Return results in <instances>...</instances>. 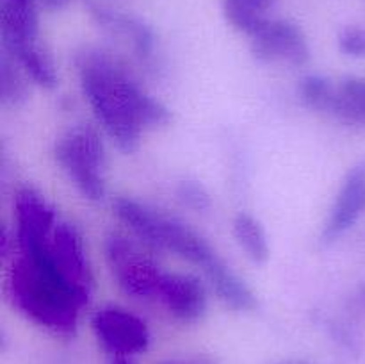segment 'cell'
I'll use <instances>...</instances> for the list:
<instances>
[{
	"mask_svg": "<svg viewBox=\"0 0 365 364\" xmlns=\"http://www.w3.org/2000/svg\"><path fill=\"white\" fill-rule=\"evenodd\" d=\"M81 88L93 114L123 152L138 148L146 128L166 125L171 113L145 91L128 71L107 54L86 50L77 57Z\"/></svg>",
	"mask_w": 365,
	"mask_h": 364,
	"instance_id": "cell-1",
	"label": "cell"
},
{
	"mask_svg": "<svg viewBox=\"0 0 365 364\" xmlns=\"http://www.w3.org/2000/svg\"><path fill=\"white\" fill-rule=\"evenodd\" d=\"M7 291L14 307L39 327L61 335L77 330L78 310L86 303L46 261L18 256L9 268Z\"/></svg>",
	"mask_w": 365,
	"mask_h": 364,
	"instance_id": "cell-2",
	"label": "cell"
},
{
	"mask_svg": "<svg viewBox=\"0 0 365 364\" xmlns=\"http://www.w3.org/2000/svg\"><path fill=\"white\" fill-rule=\"evenodd\" d=\"M56 161L75 188L89 200L106 196V153L98 132L89 125L70 128L56 145Z\"/></svg>",
	"mask_w": 365,
	"mask_h": 364,
	"instance_id": "cell-3",
	"label": "cell"
},
{
	"mask_svg": "<svg viewBox=\"0 0 365 364\" xmlns=\"http://www.w3.org/2000/svg\"><path fill=\"white\" fill-rule=\"evenodd\" d=\"M21 253L46 261L70 284L82 302H89L93 291V273L82 236L75 225L68 221H57L50 238L41 246Z\"/></svg>",
	"mask_w": 365,
	"mask_h": 364,
	"instance_id": "cell-4",
	"label": "cell"
},
{
	"mask_svg": "<svg viewBox=\"0 0 365 364\" xmlns=\"http://www.w3.org/2000/svg\"><path fill=\"white\" fill-rule=\"evenodd\" d=\"M106 257L120 288L135 298H157L164 271L132 239L110 234L106 239Z\"/></svg>",
	"mask_w": 365,
	"mask_h": 364,
	"instance_id": "cell-5",
	"label": "cell"
},
{
	"mask_svg": "<svg viewBox=\"0 0 365 364\" xmlns=\"http://www.w3.org/2000/svg\"><path fill=\"white\" fill-rule=\"evenodd\" d=\"M91 327L100 345L116 355L141 353L150 345V330L145 321L130 310L106 305L91 318Z\"/></svg>",
	"mask_w": 365,
	"mask_h": 364,
	"instance_id": "cell-6",
	"label": "cell"
},
{
	"mask_svg": "<svg viewBox=\"0 0 365 364\" xmlns=\"http://www.w3.org/2000/svg\"><path fill=\"white\" fill-rule=\"evenodd\" d=\"M252 52L264 63H287L302 66L309 61L310 49L305 34L289 20L271 18L252 36Z\"/></svg>",
	"mask_w": 365,
	"mask_h": 364,
	"instance_id": "cell-7",
	"label": "cell"
},
{
	"mask_svg": "<svg viewBox=\"0 0 365 364\" xmlns=\"http://www.w3.org/2000/svg\"><path fill=\"white\" fill-rule=\"evenodd\" d=\"M53 207L32 188H21L14 195V228L21 252L41 246L57 225Z\"/></svg>",
	"mask_w": 365,
	"mask_h": 364,
	"instance_id": "cell-8",
	"label": "cell"
},
{
	"mask_svg": "<svg viewBox=\"0 0 365 364\" xmlns=\"http://www.w3.org/2000/svg\"><path fill=\"white\" fill-rule=\"evenodd\" d=\"M365 213V164H356L346 175L341 189L337 193L330 214L323 225L321 241L331 245L349 228L355 227L356 221Z\"/></svg>",
	"mask_w": 365,
	"mask_h": 364,
	"instance_id": "cell-9",
	"label": "cell"
},
{
	"mask_svg": "<svg viewBox=\"0 0 365 364\" xmlns=\"http://www.w3.org/2000/svg\"><path fill=\"white\" fill-rule=\"evenodd\" d=\"M157 300L180 321H198L207 310V289L189 273H166L160 278Z\"/></svg>",
	"mask_w": 365,
	"mask_h": 364,
	"instance_id": "cell-10",
	"label": "cell"
},
{
	"mask_svg": "<svg viewBox=\"0 0 365 364\" xmlns=\"http://www.w3.org/2000/svg\"><path fill=\"white\" fill-rule=\"evenodd\" d=\"M205 275L209 278L212 289L216 291L217 298L223 303H227L228 307H232L235 310L255 309L257 298L253 295V291L223 259H217L205 271Z\"/></svg>",
	"mask_w": 365,
	"mask_h": 364,
	"instance_id": "cell-11",
	"label": "cell"
},
{
	"mask_svg": "<svg viewBox=\"0 0 365 364\" xmlns=\"http://www.w3.org/2000/svg\"><path fill=\"white\" fill-rule=\"evenodd\" d=\"M277 4L278 0H223V13L237 31L252 38L271 20L269 11Z\"/></svg>",
	"mask_w": 365,
	"mask_h": 364,
	"instance_id": "cell-12",
	"label": "cell"
},
{
	"mask_svg": "<svg viewBox=\"0 0 365 364\" xmlns=\"http://www.w3.org/2000/svg\"><path fill=\"white\" fill-rule=\"evenodd\" d=\"M334 116L349 125L365 123V79L346 77L337 84Z\"/></svg>",
	"mask_w": 365,
	"mask_h": 364,
	"instance_id": "cell-13",
	"label": "cell"
},
{
	"mask_svg": "<svg viewBox=\"0 0 365 364\" xmlns=\"http://www.w3.org/2000/svg\"><path fill=\"white\" fill-rule=\"evenodd\" d=\"M232 232H234L237 245L241 246V250L250 261L262 264L269 259L267 236L257 218H253L248 213H239L234 218V223H232Z\"/></svg>",
	"mask_w": 365,
	"mask_h": 364,
	"instance_id": "cell-14",
	"label": "cell"
},
{
	"mask_svg": "<svg viewBox=\"0 0 365 364\" xmlns=\"http://www.w3.org/2000/svg\"><path fill=\"white\" fill-rule=\"evenodd\" d=\"M335 93H337V86L330 79L321 77V75H309L299 84V98L303 106L316 113H334Z\"/></svg>",
	"mask_w": 365,
	"mask_h": 364,
	"instance_id": "cell-15",
	"label": "cell"
},
{
	"mask_svg": "<svg viewBox=\"0 0 365 364\" xmlns=\"http://www.w3.org/2000/svg\"><path fill=\"white\" fill-rule=\"evenodd\" d=\"M102 21H106L109 27L120 31L125 38H128L134 45L135 52L141 57H150L153 52V36L145 25L139 21L130 20L127 16H116V14H100Z\"/></svg>",
	"mask_w": 365,
	"mask_h": 364,
	"instance_id": "cell-16",
	"label": "cell"
},
{
	"mask_svg": "<svg viewBox=\"0 0 365 364\" xmlns=\"http://www.w3.org/2000/svg\"><path fill=\"white\" fill-rule=\"evenodd\" d=\"M0 66H2L0 68V91H2L4 103L18 106L27 96V86L18 68L20 64L6 52L0 61Z\"/></svg>",
	"mask_w": 365,
	"mask_h": 364,
	"instance_id": "cell-17",
	"label": "cell"
},
{
	"mask_svg": "<svg viewBox=\"0 0 365 364\" xmlns=\"http://www.w3.org/2000/svg\"><path fill=\"white\" fill-rule=\"evenodd\" d=\"M178 198L184 206L191 207L195 211H203L210 206V198H209V193L205 191L202 184L198 182H182L178 186Z\"/></svg>",
	"mask_w": 365,
	"mask_h": 364,
	"instance_id": "cell-18",
	"label": "cell"
},
{
	"mask_svg": "<svg viewBox=\"0 0 365 364\" xmlns=\"http://www.w3.org/2000/svg\"><path fill=\"white\" fill-rule=\"evenodd\" d=\"M339 46L346 56L365 57V29L348 27L339 36Z\"/></svg>",
	"mask_w": 365,
	"mask_h": 364,
	"instance_id": "cell-19",
	"label": "cell"
},
{
	"mask_svg": "<svg viewBox=\"0 0 365 364\" xmlns=\"http://www.w3.org/2000/svg\"><path fill=\"white\" fill-rule=\"evenodd\" d=\"M168 364H207L205 360H177V363H168Z\"/></svg>",
	"mask_w": 365,
	"mask_h": 364,
	"instance_id": "cell-20",
	"label": "cell"
},
{
	"mask_svg": "<svg viewBox=\"0 0 365 364\" xmlns=\"http://www.w3.org/2000/svg\"><path fill=\"white\" fill-rule=\"evenodd\" d=\"M274 364H314V363H309V360H282V363H274Z\"/></svg>",
	"mask_w": 365,
	"mask_h": 364,
	"instance_id": "cell-21",
	"label": "cell"
},
{
	"mask_svg": "<svg viewBox=\"0 0 365 364\" xmlns=\"http://www.w3.org/2000/svg\"><path fill=\"white\" fill-rule=\"evenodd\" d=\"M114 364H128V363H125V360H118V363H114Z\"/></svg>",
	"mask_w": 365,
	"mask_h": 364,
	"instance_id": "cell-22",
	"label": "cell"
}]
</instances>
